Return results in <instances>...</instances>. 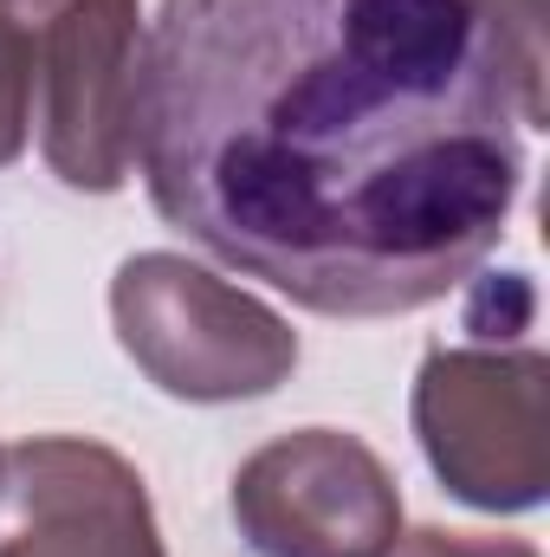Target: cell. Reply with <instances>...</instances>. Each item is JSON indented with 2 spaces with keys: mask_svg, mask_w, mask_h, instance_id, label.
Segmentation results:
<instances>
[{
  "mask_svg": "<svg viewBox=\"0 0 550 557\" xmlns=\"http://www.w3.org/2000/svg\"><path fill=\"white\" fill-rule=\"evenodd\" d=\"M525 98L473 0H162L130 169L221 267L324 318L479 273L525 188Z\"/></svg>",
  "mask_w": 550,
  "mask_h": 557,
  "instance_id": "obj_1",
  "label": "cell"
},
{
  "mask_svg": "<svg viewBox=\"0 0 550 557\" xmlns=\"http://www.w3.org/2000/svg\"><path fill=\"white\" fill-rule=\"evenodd\" d=\"M0 557H168L142 473L104 441L0 447Z\"/></svg>",
  "mask_w": 550,
  "mask_h": 557,
  "instance_id": "obj_6",
  "label": "cell"
},
{
  "mask_svg": "<svg viewBox=\"0 0 550 557\" xmlns=\"http://www.w3.org/2000/svg\"><path fill=\"white\" fill-rule=\"evenodd\" d=\"M486 20V39L499 46L532 131H545V0H473Z\"/></svg>",
  "mask_w": 550,
  "mask_h": 557,
  "instance_id": "obj_8",
  "label": "cell"
},
{
  "mask_svg": "<svg viewBox=\"0 0 550 557\" xmlns=\"http://www.w3.org/2000/svg\"><path fill=\"white\" fill-rule=\"evenodd\" d=\"M39 33V156L78 195L130 182V98L142 59L137 0H26Z\"/></svg>",
  "mask_w": 550,
  "mask_h": 557,
  "instance_id": "obj_5",
  "label": "cell"
},
{
  "mask_svg": "<svg viewBox=\"0 0 550 557\" xmlns=\"http://www.w3.org/2000/svg\"><path fill=\"white\" fill-rule=\"evenodd\" d=\"M414 441L440 486L479 512H532L550 493V363L518 344H434L414 376Z\"/></svg>",
  "mask_w": 550,
  "mask_h": 557,
  "instance_id": "obj_3",
  "label": "cell"
},
{
  "mask_svg": "<svg viewBox=\"0 0 550 557\" xmlns=\"http://www.w3.org/2000/svg\"><path fill=\"white\" fill-rule=\"evenodd\" d=\"M111 324L175 403H253L298 370V331L188 253H130L111 278Z\"/></svg>",
  "mask_w": 550,
  "mask_h": 557,
  "instance_id": "obj_2",
  "label": "cell"
},
{
  "mask_svg": "<svg viewBox=\"0 0 550 557\" xmlns=\"http://www.w3.org/2000/svg\"><path fill=\"white\" fill-rule=\"evenodd\" d=\"M389 557H538V545H525V539H473V532H440V525H427V532L396 539Z\"/></svg>",
  "mask_w": 550,
  "mask_h": 557,
  "instance_id": "obj_9",
  "label": "cell"
},
{
  "mask_svg": "<svg viewBox=\"0 0 550 557\" xmlns=\"http://www.w3.org/2000/svg\"><path fill=\"white\" fill-rule=\"evenodd\" d=\"M234 525L260 557H389L402 493L363 434L298 428L240 460Z\"/></svg>",
  "mask_w": 550,
  "mask_h": 557,
  "instance_id": "obj_4",
  "label": "cell"
},
{
  "mask_svg": "<svg viewBox=\"0 0 550 557\" xmlns=\"http://www.w3.org/2000/svg\"><path fill=\"white\" fill-rule=\"evenodd\" d=\"M39 124V33L26 0H0V169L26 156Z\"/></svg>",
  "mask_w": 550,
  "mask_h": 557,
  "instance_id": "obj_7",
  "label": "cell"
}]
</instances>
